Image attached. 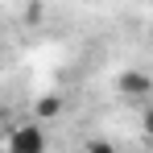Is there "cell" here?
Here are the masks:
<instances>
[{
  "label": "cell",
  "instance_id": "2",
  "mask_svg": "<svg viewBox=\"0 0 153 153\" xmlns=\"http://www.w3.org/2000/svg\"><path fill=\"white\" fill-rule=\"evenodd\" d=\"M120 87H124V95H145V91H149V79L145 75H124Z\"/></svg>",
  "mask_w": 153,
  "mask_h": 153
},
{
  "label": "cell",
  "instance_id": "1",
  "mask_svg": "<svg viewBox=\"0 0 153 153\" xmlns=\"http://www.w3.org/2000/svg\"><path fill=\"white\" fill-rule=\"evenodd\" d=\"M13 149H42L46 145V137L37 132V124H21L17 132H13V141H8Z\"/></svg>",
  "mask_w": 153,
  "mask_h": 153
},
{
  "label": "cell",
  "instance_id": "3",
  "mask_svg": "<svg viewBox=\"0 0 153 153\" xmlns=\"http://www.w3.org/2000/svg\"><path fill=\"white\" fill-rule=\"evenodd\" d=\"M58 108H62V100H42V103H37V112H33V120H46V116H54Z\"/></svg>",
  "mask_w": 153,
  "mask_h": 153
}]
</instances>
